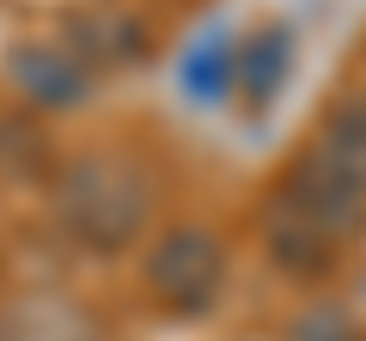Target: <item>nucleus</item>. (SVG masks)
Listing matches in <instances>:
<instances>
[{
  "instance_id": "nucleus-1",
  "label": "nucleus",
  "mask_w": 366,
  "mask_h": 341,
  "mask_svg": "<svg viewBox=\"0 0 366 341\" xmlns=\"http://www.w3.org/2000/svg\"><path fill=\"white\" fill-rule=\"evenodd\" d=\"M220 244L202 232H177L165 238V250H159V268H153V287L165 305H177V311H196V305L214 299V287H220Z\"/></svg>"
}]
</instances>
